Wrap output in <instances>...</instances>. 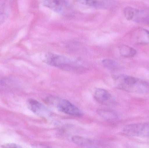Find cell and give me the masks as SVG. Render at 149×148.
I'll return each mask as SVG.
<instances>
[{
    "label": "cell",
    "instance_id": "obj_11",
    "mask_svg": "<svg viewBox=\"0 0 149 148\" xmlns=\"http://www.w3.org/2000/svg\"><path fill=\"white\" fill-rule=\"evenodd\" d=\"M13 0H0V24L4 21L12 5Z\"/></svg>",
    "mask_w": 149,
    "mask_h": 148
},
{
    "label": "cell",
    "instance_id": "obj_13",
    "mask_svg": "<svg viewBox=\"0 0 149 148\" xmlns=\"http://www.w3.org/2000/svg\"><path fill=\"white\" fill-rule=\"evenodd\" d=\"M120 54L123 57L131 58L136 55V51L132 47L127 45H121L119 47Z\"/></svg>",
    "mask_w": 149,
    "mask_h": 148
},
{
    "label": "cell",
    "instance_id": "obj_6",
    "mask_svg": "<svg viewBox=\"0 0 149 148\" xmlns=\"http://www.w3.org/2000/svg\"><path fill=\"white\" fill-rule=\"evenodd\" d=\"M29 109L34 114L40 117H47L51 116L50 111L41 103L34 99H29L28 101Z\"/></svg>",
    "mask_w": 149,
    "mask_h": 148
},
{
    "label": "cell",
    "instance_id": "obj_12",
    "mask_svg": "<svg viewBox=\"0 0 149 148\" xmlns=\"http://www.w3.org/2000/svg\"><path fill=\"white\" fill-rule=\"evenodd\" d=\"M75 144L81 147H94L99 145V142L79 136H73L72 138Z\"/></svg>",
    "mask_w": 149,
    "mask_h": 148
},
{
    "label": "cell",
    "instance_id": "obj_5",
    "mask_svg": "<svg viewBox=\"0 0 149 148\" xmlns=\"http://www.w3.org/2000/svg\"><path fill=\"white\" fill-rule=\"evenodd\" d=\"M57 106L59 111L67 114L76 116H81L83 114L78 108L65 99L59 100L57 103Z\"/></svg>",
    "mask_w": 149,
    "mask_h": 148
},
{
    "label": "cell",
    "instance_id": "obj_10",
    "mask_svg": "<svg viewBox=\"0 0 149 148\" xmlns=\"http://www.w3.org/2000/svg\"><path fill=\"white\" fill-rule=\"evenodd\" d=\"M86 4L98 8H108L114 4L113 0H81Z\"/></svg>",
    "mask_w": 149,
    "mask_h": 148
},
{
    "label": "cell",
    "instance_id": "obj_4",
    "mask_svg": "<svg viewBox=\"0 0 149 148\" xmlns=\"http://www.w3.org/2000/svg\"><path fill=\"white\" fill-rule=\"evenodd\" d=\"M122 133L129 136H149V123L127 125L123 129Z\"/></svg>",
    "mask_w": 149,
    "mask_h": 148
},
{
    "label": "cell",
    "instance_id": "obj_8",
    "mask_svg": "<svg viewBox=\"0 0 149 148\" xmlns=\"http://www.w3.org/2000/svg\"><path fill=\"white\" fill-rule=\"evenodd\" d=\"M131 37L138 44H149V31L145 29H136L132 32Z\"/></svg>",
    "mask_w": 149,
    "mask_h": 148
},
{
    "label": "cell",
    "instance_id": "obj_1",
    "mask_svg": "<svg viewBox=\"0 0 149 148\" xmlns=\"http://www.w3.org/2000/svg\"><path fill=\"white\" fill-rule=\"evenodd\" d=\"M117 88L132 93H149V83L139 78L129 76L119 75L115 77Z\"/></svg>",
    "mask_w": 149,
    "mask_h": 148
},
{
    "label": "cell",
    "instance_id": "obj_16",
    "mask_svg": "<svg viewBox=\"0 0 149 148\" xmlns=\"http://www.w3.org/2000/svg\"><path fill=\"white\" fill-rule=\"evenodd\" d=\"M2 147L4 148H19L21 147L15 144H7L2 146Z\"/></svg>",
    "mask_w": 149,
    "mask_h": 148
},
{
    "label": "cell",
    "instance_id": "obj_2",
    "mask_svg": "<svg viewBox=\"0 0 149 148\" xmlns=\"http://www.w3.org/2000/svg\"><path fill=\"white\" fill-rule=\"evenodd\" d=\"M45 61L49 65L67 71H74L79 68V67H77V64L69 58L52 53L46 54Z\"/></svg>",
    "mask_w": 149,
    "mask_h": 148
},
{
    "label": "cell",
    "instance_id": "obj_7",
    "mask_svg": "<svg viewBox=\"0 0 149 148\" xmlns=\"http://www.w3.org/2000/svg\"><path fill=\"white\" fill-rule=\"evenodd\" d=\"M94 97L97 102L106 106H110L114 103L115 100L112 95L106 89L99 88L95 90Z\"/></svg>",
    "mask_w": 149,
    "mask_h": 148
},
{
    "label": "cell",
    "instance_id": "obj_14",
    "mask_svg": "<svg viewBox=\"0 0 149 148\" xmlns=\"http://www.w3.org/2000/svg\"><path fill=\"white\" fill-rule=\"evenodd\" d=\"M97 112L100 116L105 120H114L118 117L116 113L107 109H99L97 110Z\"/></svg>",
    "mask_w": 149,
    "mask_h": 148
},
{
    "label": "cell",
    "instance_id": "obj_9",
    "mask_svg": "<svg viewBox=\"0 0 149 148\" xmlns=\"http://www.w3.org/2000/svg\"><path fill=\"white\" fill-rule=\"evenodd\" d=\"M43 3L45 7L57 13H62L66 8L64 0H43Z\"/></svg>",
    "mask_w": 149,
    "mask_h": 148
},
{
    "label": "cell",
    "instance_id": "obj_3",
    "mask_svg": "<svg viewBox=\"0 0 149 148\" xmlns=\"http://www.w3.org/2000/svg\"><path fill=\"white\" fill-rule=\"evenodd\" d=\"M124 14L127 20L138 23L149 24V11L128 7L124 9Z\"/></svg>",
    "mask_w": 149,
    "mask_h": 148
},
{
    "label": "cell",
    "instance_id": "obj_15",
    "mask_svg": "<svg viewBox=\"0 0 149 148\" xmlns=\"http://www.w3.org/2000/svg\"><path fill=\"white\" fill-rule=\"evenodd\" d=\"M104 67L110 70H114L117 68V64L114 61L110 59H105L102 61Z\"/></svg>",
    "mask_w": 149,
    "mask_h": 148
}]
</instances>
